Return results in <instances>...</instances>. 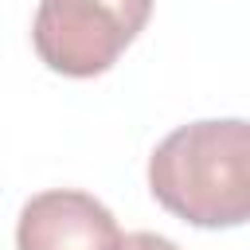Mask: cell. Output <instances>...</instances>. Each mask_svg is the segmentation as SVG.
I'll return each mask as SVG.
<instances>
[{
  "mask_svg": "<svg viewBox=\"0 0 250 250\" xmlns=\"http://www.w3.org/2000/svg\"><path fill=\"white\" fill-rule=\"evenodd\" d=\"M148 16L152 0H39L31 43L55 74L94 78L121 59Z\"/></svg>",
  "mask_w": 250,
  "mask_h": 250,
  "instance_id": "cell-2",
  "label": "cell"
},
{
  "mask_svg": "<svg viewBox=\"0 0 250 250\" xmlns=\"http://www.w3.org/2000/svg\"><path fill=\"white\" fill-rule=\"evenodd\" d=\"M148 191L203 230L250 223V121L207 117L172 129L148 156Z\"/></svg>",
  "mask_w": 250,
  "mask_h": 250,
  "instance_id": "cell-1",
  "label": "cell"
},
{
  "mask_svg": "<svg viewBox=\"0 0 250 250\" xmlns=\"http://www.w3.org/2000/svg\"><path fill=\"white\" fill-rule=\"evenodd\" d=\"M121 250H180V246H176L172 238H164V234H152V230H133V234H125Z\"/></svg>",
  "mask_w": 250,
  "mask_h": 250,
  "instance_id": "cell-4",
  "label": "cell"
},
{
  "mask_svg": "<svg viewBox=\"0 0 250 250\" xmlns=\"http://www.w3.org/2000/svg\"><path fill=\"white\" fill-rule=\"evenodd\" d=\"M121 242L113 211L74 188L31 195L16 223V250H121Z\"/></svg>",
  "mask_w": 250,
  "mask_h": 250,
  "instance_id": "cell-3",
  "label": "cell"
}]
</instances>
